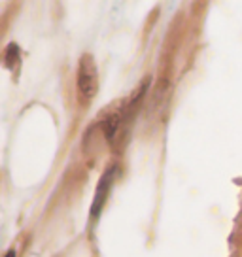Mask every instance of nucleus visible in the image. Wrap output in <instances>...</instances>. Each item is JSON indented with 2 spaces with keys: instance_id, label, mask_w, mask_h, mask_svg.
Segmentation results:
<instances>
[{
  "instance_id": "2",
  "label": "nucleus",
  "mask_w": 242,
  "mask_h": 257,
  "mask_svg": "<svg viewBox=\"0 0 242 257\" xmlns=\"http://www.w3.org/2000/svg\"><path fill=\"white\" fill-rule=\"evenodd\" d=\"M6 257H16V251H14V249H12V251H8V255Z\"/></svg>"
},
{
  "instance_id": "1",
  "label": "nucleus",
  "mask_w": 242,
  "mask_h": 257,
  "mask_svg": "<svg viewBox=\"0 0 242 257\" xmlns=\"http://www.w3.org/2000/svg\"><path fill=\"white\" fill-rule=\"evenodd\" d=\"M78 87H80L81 95L85 98L95 96L98 89V76L97 66L91 55H83L80 61V72H78Z\"/></svg>"
}]
</instances>
